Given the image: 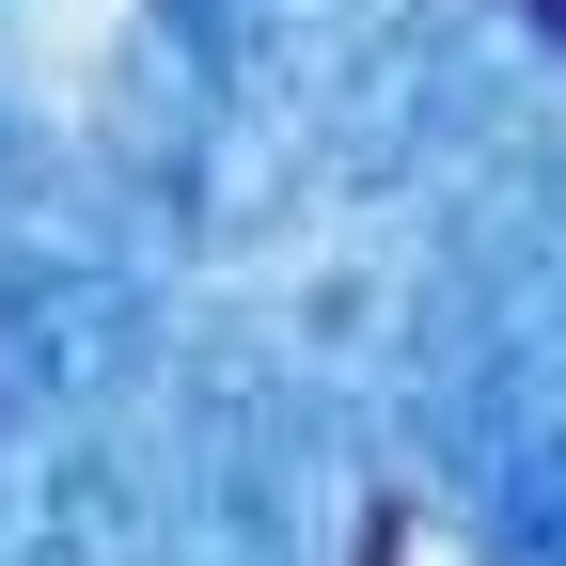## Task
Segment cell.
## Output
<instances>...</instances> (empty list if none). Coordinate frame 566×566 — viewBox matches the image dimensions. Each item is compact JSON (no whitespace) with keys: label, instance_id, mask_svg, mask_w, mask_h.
I'll return each instance as SVG.
<instances>
[{"label":"cell","instance_id":"cell-1","mask_svg":"<svg viewBox=\"0 0 566 566\" xmlns=\"http://www.w3.org/2000/svg\"><path fill=\"white\" fill-rule=\"evenodd\" d=\"M535 32H551V48H566V0H535Z\"/></svg>","mask_w":566,"mask_h":566}]
</instances>
